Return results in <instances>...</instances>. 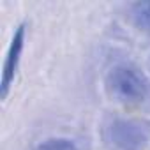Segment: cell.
I'll list each match as a JSON object with an SVG mask.
<instances>
[{"label": "cell", "mask_w": 150, "mask_h": 150, "mask_svg": "<svg viewBox=\"0 0 150 150\" xmlns=\"http://www.w3.org/2000/svg\"><path fill=\"white\" fill-rule=\"evenodd\" d=\"M25 46V25H20L11 39L7 55H6V62H4V72H2V85H0V97L6 99L9 94V88L14 81L16 71L20 65V58H21V51Z\"/></svg>", "instance_id": "7a4b0ae2"}, {"label": "cell", "mask_w": 150, "mask_h": 150, "mask_svg": "<svg viewBox=\"0 0 150 150\" xmlns=\"http://www.w3.org/2000/svg\"><path fill=\"white\" fill-rule=\"evenodd\" d=\"M111 139L122 150H138L145 141V134L139 129V125L118 120L111 125Z\"/></svg>", "instance_id": "3957f363"}, {"label": "cell", "mask_w": 150, "mask_h": 150, "mask_svg": "<svg viewBox=\"0 0 150 150\" xmlns=\"http://www.w3.org/2000/svg\"><path fill=\"white\" fill-rule=\"evenodd\" d=\"M132 20L136 27L150 34V2H138L132 6Z\"/></svg>", "instance_id": "277c9868"}, {"label": "cell", "mask_w": 150, "mask_h": 150, "mask_svg": "<svg viewBox=\"0 0 150 150\" xmlns=\"http://www.w3.org/2000/svg\"><path fill=\"white\" fill-rule=\"evenodd\" d=\"M110 94L124 104H139L148 96V83L131 65H117L106 80Z\"/></svg>", "instance_id": "6da1fadb"}, {"label": "cell", "mask_w": 150, "mask_h": 150, "mask_svg": "<svg viewBox=\"0 0 150 150\" xmlns=\"http://www.w3.org/2000/svg\"><path fill=\"white\" fill-rule=\"evenodd\" d=\"M35 150H78V146L65 138H51L42 141Z\"/></svg>", "instance_id": "5b68a950"}]
</instances>
